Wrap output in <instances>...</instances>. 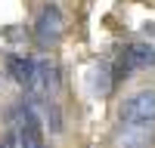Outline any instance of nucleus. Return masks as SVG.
<instances>
[{
	"instance_id": "obj_5",
	"label": "nucleus",
	"mask_w": 155,
	"mask_h": 148,
	"mask_svg": "<svg viewBox=\"0 0 155 148\" xmlns=\"http://www.w3.org/2000/svg\"><path fill=\"white\" fill-rule=\"evenodd\" d=\"M6 74L12 83H19L28 96H37L41 86V62L25 53H6Z\"/></svg>"
},
{
	"instance_id": "obj_3",
	"label": "nucleus",
	"mask_w": 155,
	"mask_h": 148,
	"mask_svg": "<svg viewBox=\"0 0 155 148\" xmlns=\"http://www.w3.org/2000/svg\"><path fill=\"white\" fill-rule=\"evenodd\" d=\"M118 120L121 127L130 130H143L155 123V86H143V90L130 93L118 108Z\"/></svg>"
},
{
	"instance_id": "obj_4",
	"label": "nucleus",
	"mask_w": 155,
	"mask_h": 148,
	"mask_svg": "<svg viewBox=\"0 0 155 148\" xmlns=\"http://www.w3.org/2000/svg\"><path fill=\"white\" fill-rule=\"evenodd\" d=\"M62 34H65V12L59 3L47 0L34 16V40L41 46H56L62 40Z\"/></svg>"
},
{
	"instance_id": "obj_6",
	"label": "nucleus",
	"mask_w": 155,
	"mask_h": 148,
	"mask_svg": "<svg viewBox=\"0 0 155 148\" xmlns=\"http://www.w3.org/2000/svg\"><path fill=\"white\" fill-rule=\"evenodd\" d=\"M124 148H143V145H140V142H134V145H124Z\"/></svg>"
},
{
	"instance_id": "obj_1",
	"label": "nucleus",
	"mask_w": 155,
	"mask_h": 148,
	"mask_svg": "<svg viewBox=\"0 0 155 148\" xmlns=\"http://www.w3.org/2000/svg\"><path fill=\"white\" fill-rule=\"evenodd\" d=\"M12 127H16V139H19V148H50L47 139H44V114L37 102L28 96L22 99L12 111Z\"/></svg>"
},
{
	"instance_id": "obj_2",
	"label": "nucleus",
	"mask_w": 155,
	"mask_h": 148,
	"mask_svg": "<svg viewBox=\"0 0 155 148\" xmlns=\"http://www.w3.org/2000/svg\"><path fill=\"white\" fill-rule=\"evenodd\" d=\"M155 68V46L146 40L137 43H124L121 49H115L112 56V71H115V83H121L127 77H134L137 71H149Z\"/></svg>"
}]
</instances>
